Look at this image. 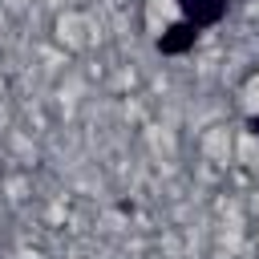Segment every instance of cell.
I'll use <instances>...</instances> for the list:
<instances>
[{
	"label": "cell",
	"mask_w": 259,
	"mask_h": 259,
	"mask_svg": "<svg viewBox=\"0 0 259 259\" xmlns=\"http://www.w3.org/2000/svg\"><path fill=\"white\" fill-rule=\"evenodd\" d=\"M178 8H182V20H186V24H194V28L202 32V28H210V24H219V20H223L227 0H178Z\"/></svg>",
	"instance_id": "obj_1"
},
{
	"label": "cell",
	"mask_w": 259,
	"mask_h": 259,
	"mask_svg": "<svg viewBox=\"0 0 259 259\" xmlns=\"http://www.w3.org/2000/svg\"><path fill=\"white\" fill-rule=\"evenodd\" d=\"M194 40H198V28L186 24V20H178V24H170V28L158 36V53H162V57H182L186 49H194Z\"/></svg>",
	"instance_id": "obj_2"
},
{
	"label": "cell",
	"mask_w": 259,
	"mask_h": 259,
	"mask_svg": "<svg viewBox=\"0 0 259 259\" xmlns=\"http://www.w3.org/2000/svg\"><path fill=\"white\" fill-rule=\"evenodd\" d=\"M247 134H251V138H259V113H251V117H247Z\"/></svg>",
	"instance_id": "obj_3"
},
{
	"label": "cell",
	"mask_w": 259,
	"mask_h": 259,
	"mask_svg": "<svg viewBox=\"0 0 259 259\" xmlns=\"http://www.w3.org/2000/svg\"><path fill=\"white\" fill-rule=\"evenodd\" d=\"M227 4H231V0H227Z\"/></svg>",
	"instance_id": "obj_4"
}]
</instances>
